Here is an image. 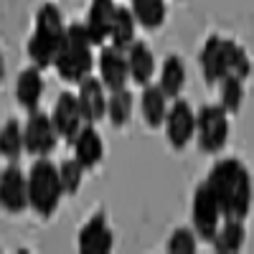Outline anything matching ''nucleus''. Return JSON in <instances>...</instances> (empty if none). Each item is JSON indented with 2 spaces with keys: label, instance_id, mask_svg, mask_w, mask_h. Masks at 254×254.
Masks as SVG:
<instances>
[{
  "label": "nucleus",
  "instance_id": "obj_1",
  "mask_svg": "<svg viewBox=\"0 0 254 254\" xmlns=\"http://www.w3.org/2000/svg\"><path fill=\"white\" fill-rule=\"evenodd\" d=\"M206 186L216 196L224 219H247L254 201V186L239 158H221L211 165Z\"/></svg>",
  "mask_w": 254,
  "mask_h": 254
},
{
  "label": "nucleus",
  "instance_id": "obj_2",
  "mask_svg": "<svg viewBox=\"0 0 254 254\" xmlns=\"http://www.w3.org/2000/svg\"><path fill=\"white\" fill-rule=\"evenodd\" d=\"M64 31H66V23H64L61 8L56 3H41L36 10L33 33L26 44V54L33 66L38 69L54 66V59L64 41Z\"/></svg>",
  "mask_w": 254,
  "mask_h": 254
},
{
  "label": "nucleus",
  "instance_id": "obj_3",
  "mask_svg": "<svg viewBox=\"0 0 254 254\" xmlns=\"http://www.w3.org/2000/svg\"><path fill=\"white\" fill-rule=\"evenodd\" d=\"M54 69L61 81L79 84L87 79L94 69V56H92V41L87 36L84 23H69L64 31V41L59 46V54L54 59Z\"/></svg>",
  "mask_w": 254,
  "mask_h": 254
},
{
  "label": "nucleus",
  "instance_id": "obj_4",
  "mask_svg": "<svg viewBox=\"0 0 254 254\" xmlns=\"http://www.w3.org/2000/svg\"><path fill=\"white\" fill-rule=\"evenodd\" d=\"M64 198L59 165L49 158H36L28 171V208L38 219H51Z\"/></svg>",
  "mask_w": 254,
  "mask_h": 254
},
{
  "label": "nucleus",
  "instance_id": "obj_5",
  "mask_svg": "<svg viewBox=\"0 0 254 254\" xmlns=\"http://www.w3.org/2000/svg\"><path fill=\"white\" fill-rule=\"evenodd\" d=\"M231 132L229 112L221 104H203L196 112V142L201 147V153L206 155H219Z\"/></svg>",
  "mask_w": 254,
  "mask_h": 254
},
{
  "label": "nucleus",
  "instance_id": "obj_6",
  "mask_svg": "<svg viewBox=\"0 0 254 254\" xmlns=\"http://www.w3.org/2000/svg\"><path fill=\"white\" fill-rule=\"evenodd\" d=\"M221 219H224V214L219 208L216 196L211 193L206 181L198 183L196 190H193V203H190V226H193L196 237L211 242L214 234H216V229H219V224H221Z\"/></svg>",
  "mask_w": 254,
  "mask_h": 254
},
{
  "label": "nucleus",
  "instance_id": "obj_7",
  "mask_svg": "<svg viewBox=\"0 0 254 254\" xmlns=\"http://www.w3.org/2000/svg\"><path fill=\"white\" fill-rule=\"evenodd\" d=\"M165 140L176 153L186 150L190 140H196V112L186 99H173L165 112Z\"/></svg>",
  "mask_w": 254,
  "mask_h": 254
},
{
  "label": "nucleus",
  "instance_id": "obj_8",
  "mask_svg": "<svg viewBox=\"0 0 254 254\" xmlns=\"http://www.w3.org/2000/svg\"><path fill=\"white\" fill-rule=\"evenodd\" d=\"M59 142V132L51 122V115L46 112H28L26 127H23V147L33 158H49Z\"/></svg>",
  "mask_w": 254,
  "mask_h": 254
},
{
  "label": "nucleus",
  "instance_id": "obj_9",
  "mask_svg": "<svg viewBox=\"0 0 254 254\" xmlns=\"http://www.w3.org/2000/svg\"><path fill=\"white\" fill-rule=\"evenodd\" d=\"M0 208L13 216L28 208V176L15 163L0 171Z\"/></svg>",
  "mask_w": 254,
  "mask_h": 254
},
{
  "label": "nucleus",
  "instance_id": "obj_10",
  "mask_svg": "<svg viewBox=\"0 0 254 254\" xmlns=\"http://www.w3.org/2000/svg\"><path fill=\"white\" fill-rule=\"evenodd\" d=\"M198 66L203 74L206 87H216V84L229 74V64H226V38L214 33L203 41L201 54H198Z\"/></svg>",
  "mask_w": 254,
  "mask_h": 254
},
{
  "label": "nucleus",
  "instance_id": "obj_11",
  "mask_svg": "<svg viewBox=\"0 0 254 254\" xmlns=\"http://www.w3.org/2000/svg\"><path fill=\"white\" fill-rule=\"evenodd\" d=\"M99 59H97V69H99V81L104 84L107 92H117L127 87L130 79V69H127V54L117 46H99Z\"/></svg>",
  "mask_w": 254,
  "mask_h": 254
},
{
  "label": "nucleus",
  "instance_id": "obj_12",
  "mask_svg": "<svg viewBox=\"0 0 254 254\" xmlns=\"http://www.w3.org/2000/svg\"><path fill=\"white\" fill-rule=\"evenodd\" d=\"M51 122L56 127V132L61 140H66L69 145L74 142V137L79 135V130L84 127V117L79 110V99L74 92H61L56 97L54 112H51Z\"/></svg>",
  "mask_w": 254,
  "mask_h": 254
},
{
  "label": "nucleus",
  "instance_id": "obj_13",
  "mask_svg": "<svg viewBox=\"0 0 254 254\" xmlns=\"http://www.w3.org/2000/svg\"><path fill=\"white\" fill-rule=\"evenodd\" d=\"M76 247L81 254H107L112 249V229L107 224V214L104 211H97L92 219H87L79 229L76 237Z\"/></svg>",
  "mask_w": 254,
  "mask_h": 254
},
{
  "label": "nucleus",
  "instance_id": "obj_14",
  "mask_svg": "<svg viewBox=\"0 0 254 254\" xmlns=\"http://www.w3.org/2000/svg\"><path fill=\"white\" fill-rule=\"evenodd\" d=\"M76 99H79V110H81L84 122L97 125L102 120H107V89H104V84L99 79H94V76L81 79Z\"/></svg>",
  "mask_w": 254,
  "mask_h": 254
},
{
  "label": "nucleus",
  "instance_id": "obj_15",
  "mask_svg": "<svg viewBox=\"0 0 254 254\" xmlns=\"http://www.w3.org/2000/svg\"><path fill=\"white\" fill-rule=\"evenodd\" d=\"M71 147H74V158L79 160V165L84 171H94L104 158V140L92 122H84V127L74 137Z\"/></svg>",
  "mask_w": 254,
  "mask_h": 254
},
{
  "label": "nucleus",
  "instance_id": "obj_16",
  "mask_svg": "<svg viewBox=\"0 0 254 254\" xmlns=\"http://www.w3.org/2000/svg\"><path fill=\"white\" fill-rule=\"evenodd\" d=\"M112 15H115V0H92L84 18V28L92 41V46H104L110 38L112 28Z\"/></svg>",
  "mask_w": 254,
  "mask_h": 254
},
{
  "label": "nucleus",
  "instance_id": "obj_17",
  "mask_svg": "<svg viewBox=\"0 0 254 254\" xmlns=\"http://www.w3.org/2000/svg\"><path fill=\"white\" fill-rule=\"evenodd\" d=\"M38 66H26L20 69L18 79H15V102L20 110L26 112H36L38 104H41V97H44V76H41Z\"/></svg>",
  "mask_w": 254,
  "mask_h": 254
},
{
  "label": "nucleus",
  "instance_id": "obj_18",
  "mask_svg": "<svg viewBox=\"0 0 254 254\" xmlns=\"http://www.w3.org/2000/svg\"><path fill=\"white\" fill-rule=\"evenodd\" d=\"M127 69H130V79L137 84V87H145V84H150L153 74H155V56L150 51V46L145 44V41H132L130 46H127Z\"/></svg>",
  "mask_w": 254,
  "mask_h": 254
},
{
  "label": "nucleus",
  "instance_id": "obj_19",
  "mask_svg": "<svg viewBox=\"0 0 254 254\" xmlns=\"http://www.w3.org/2000/svg\"><path fill=\"white\" fill-rule=\"evenodd\" d=\"M165 112H168V97L163 94V89L158 84H145L140 94V115H142L145 127L158 130L165 122Z\"/></svg>",
  "mask_w": 254,
  "mask_h": 254
},
{
  "label": "nucleus",
  "instance_id": "obj_20",
  "mask_svg": "<svg viewBox=\"0 0 254 254\" xmlns=\"http://www.w3.org/2000/svg\"><path fill=\"white\" fill-rule=\"evenodd\" d=\"M247 239V229H244V219H224L216 229L211 247L216 254H237L242 252Z\"/></svg>",
  "mask_w": 254,
  "mask_h": 254
},
{
  "label": "nucleus",
  "instance_id": "obj_21",
  "mask_svg": "<svg viewBox=\"0 0 254 254\" xmlns=\"http://www.w3.org/2000/svg\"><path fill=\"white\" fill-rule=\"evenodd\" d=\"M158 87L163 89V94L168 99H178L183 94V87H186V66H183V59L178 54H168L165 56L163 66H160Z\"/></svg>",
  "mask_w": 254,
  "mask_h": 254
},
{
  "label": "nucleus",
  "instance_id": "obj_22",
  "mask_svg": "<svg viewBox=\"0 0 254 254\" xmlns=\"http://www.w3.org/2000/svg\"><path fill=\"white\" fill-rule=\"evenodd\" d=\"M135 28L137 20L132 15V10L127 5H115V15H112V28H110V44L127 51V46L135 41Z\"/></svg>",
  "mask_w": 254,
  "mask_h": 254
},
{
  "label": "nucleus",
  "instance_id": "obj_23",
  "mask_svg": "<svg viewBox=\"0 0 254 254\" xmlns=\"http://www.w3.org/2000/svg\"><path fill=\"white\" fill-rule=\"evenodd\" d=\"M130 10L145 31H158L168 18L165 0H130Z\"/></svg>",
  "mask_w": 254,
  "mask_h": 254
},
{
  "label": "nucleus",
  "instance_id": "obj_24",
  "mask_svg": "<svg viewBox=\"0 0 254 254\" xmlns=\"http://www.w3.org/2000/svg\"><path fill=\"white\" fill-rule=\"evenodd\" d=\"M23 127L18 120H8L0 127V158H5L8 163H15L23 155Z\"/></svg>",
  "mask_w": 254,
  "mask_h": 254
},
{
  "label": "nucleus",
  "instance_id": "obj_25",
  "mask_svg": "<svg viewBox=\"0 0 254 254\" xmlns=\"http://www.w3.org/2000/svg\"><path fill=\"white\" fill-rule=\"evenodd\" d=\"M132 107H135V102H132V94L125 89H117V92H110L107 97V120L112 127H125V125H130L132 120Z\"/></svg>",
  "mask_w": 254,
  "mask_h": 254
},
{
  "label": "nucleus",
  "instance_id": "obj_26",
  "mask_svg": "<svg viewBox=\"0 0 254 254\" xmlns=\"http://www.w3.org/2000/svg\"><path fill=\"white\" fill-rule=\"evenodd\" d=\"M219 104L229 112V115H237L244 104V79L229 74L219 81Z\"/></svg>",
  "mask_w": 254,
  "mask_h": 254
},
{
  "label": "nucleus",
  "instance_id": "obj_27",
  "mask_svg": "<svg viewBox=\"0 0 254 254\" xmlns=\"http://www.w3.org/2000/svg\"><path fill=\"white\" fill-rule=\"evenodd\" d=\"M84 168L79 165L76 158H69V160H61L59 163V178H61V188H64V196H76L79 188L84 183Z\"/></svg>",
  "mask_w": 254,
  "mask_h": 254
},
{
  "label": "nucleus",
  "instance_id": "obj_28",
  "mask_svg": "<svg viewBox=\"0 0 254 254\" xmlns=\"http://www.w3.org/2000/svg\"><path fill=\"white\" fill-rule=\"evenodd\" d=\"M226 64H229V74H234V76H239L244 81L249 79V74H252V59H249L247 49L239 46L237 41H231V38H226Z\"/></svg>",
  "mask_w": 254,
  "mask_h": 254
},
{
  "label": "nucleus",
  "instance_id": "obj_29",
  "mask_svg": "<svg viewBox=\"0 0 254 254\" xmlns=\"http://www.w3.org/2000/svg\"><path fill=\"white\" fill-rule=\"evenodd\" d=\"M196 249H198V237H196L193 226L173 229V234L168 237V244H165V252H171V254H196Z\"/></svg>",
  "mask_w": 254,
  "mask_h": 254
},
{
  "label": "nucleus",
  "instance_id": "obj_30",
  "mask_svg": "<svg viewBox=\"0 0 254 254\" xmlns=\"http://www.w3.org/2000/svg\"><path fill=\"white\" fill-rule=\"evenodd\" d=\"M5 76V59H3V51H0V81Z\"/></svg>",
  "mask_w": 254,
  "mask_h": 254
},
{
  "label": "nucleus",
  "instance_id": "obj_31",
  "mask_svg": "<svg viewBox=\"0 0 254 254\" xmlns=\"http://www.w3.org/2000/svg\"><path fill=\"white\" fill-rule=\"evenodd\" d=\"M0 252H3V249H0Z\"/></svg>",
  "mask_w": 254,
  "mask_h": 254
}]
</instances>
